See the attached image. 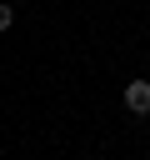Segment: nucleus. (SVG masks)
Here are the masks:
<instances>
[{
    "label": "nucleus",
    "instance_id": "f257e3e1",
    "mask_svg": "<svg viewBox=\"0 0 150 160\" xmlns=\"http://www.w3.org/2000/svg\"><path fill=\"white\" fill-rule=\"evenodd\" d=\"M125 105H130V115H150V80H130L125 85Z\"/></svg>",
    "mask_w": 150,
    "mask_h": 160
},
{
    "label": "nucleus",
    "instance_id": "f03ea898",
    "mask_svg": "<svg viewBox=\"0 0 150 160\" xmlns=\"http://www.w3.org/2000/svg\"><path fill=\"white\" fill-rule=\"evenodd\" d=\"M10 25H15V10H10V5H0V30H10Z\"/></svg>",
    "mask_w": 150,
    "mask_h": 160
}]
</instances>
